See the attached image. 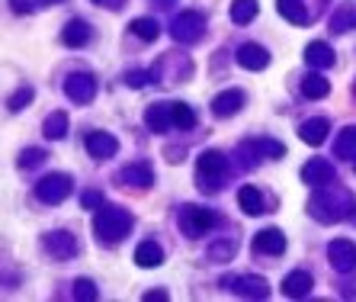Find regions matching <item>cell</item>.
Masks as SVG:
<instances>
[{"instance_id":"obj_1","label":"cell","mask_w":356,"mask_h":302,"mask_svg":"<svg viewBox=\"0 0 356 302\" xmlns=\"http://www.w3.org/2000/svg\"><path fill=\"white\" fill-rule=\"evenodd\" d=\"M356 209L353 196L347 190H340V186L327 184V186H315V196L308 200V216L315 218V222H324V225H331V222H343L350 218Z\"/></svg>"},{"instance_id":"obj_2","label":"cell","mask_w":356,"mask_h":302,"mask_svg":"<svg viewBox=\"0 0 356 302\" xmlns=\"http://www.w3.org/2000/svg\"><path fill=\"white\" fill-rule=\"evenodd\" d=\"M135 218L129 209L122 206H106V209H99L97 218H93V235H97L99 244H119L129 232H132Z\"/></svg>"},{"instance_id":"obj_3","label":"cell","mask_w":356,"mask_h":302,"mask_svg":"<svg viewBox=\"0 0 356 302\" xmlns=\"http://www.w3.org/2000/svg\"><path fill=\"white\" fill-rule=\"evenodd\" d=\"M228 177V158L222 151H202L196 161V186L202 193H218Z\"/></svg>"},{"instance_id":"obj_4","label":"cell","mask_w":356,"mask_h":302,"mask_svg":"<svg viewBox=\"0 0 356 302\" xmlns=\"http://www.w3.org/2000/svg\"><path fill=\"white\" fill-rule=\"evenodd\" d=\"M170 35L183 45L199 42V39L206 35V17L196 13V10H183V13L174 17V23H170Z\"/></svg>"},{"instance_id":"obj_5","label":"cell","mask_w":356,"mask_h":302,"mask_svg":"<svg viewBox=\"0 0 356 302\" xmlns=\"http://www.w3.org/2000/svg\"><path fill=\"white\" fill-rule=\"evenodd\" d=\"M218 225V216L212 209H202V206H183L180 209V228L186 238H202L209 228Z\"/></svg>"},{"instance_id":"obj_6","label":"cell","mask_w":356,"mask_h":302,"mask_svg":"<svg viewBox=\"0 0 356 302\" xmlns=\"http://www.w3.org/2000/svg\"><path fill=\"white\" fill-rule=\"evenodd\" d=\"M71 190H74V180H71L67 174H49L35 184V196H39L42 202H49V206L65 202L67 196H71Z\"/></svg>"},{"instance_id":"obj_7","label":"cell","mask_w":356,"mask_h":302,"mask_svg":"<svg viewBox=\"0 0 356 302\" xmlns=\"http://www.w3.org/2000/svg\"><path fill=\"white\" fill-rule=\"evenodd\" d=\"M65 97L77 106H87L97 97V77L90 71H74V74L65 77Z\"/></svg>"},{"instance_id":"obj_8","label":"cell","mask_w":356,"mask_h":302,"mask_svg":"<svg viewBox=\"0 0 356 302\" xmlns=\"http://www.w3.org/2000/svg\"><path fill=\"white\" fill-rule=\"evenodd\" d=\"M222 286L232 289V293L244 296V299H266L270 296V283L264 277H250V273H232V277H222Z\"/></svg>"},{"instance_id":"obj_9","label":"cell","mask_w":356,"mask_h":302,"mask_svg":"<svg viewBox=\"0 0 356 302\" xmlns=\"http://www.w3.org/2000/svg\"><path fill=\"white\" fill-rule=\"evenodd\" d=\"M327 260H331V267L337 273H350L356 270V244L350 238H334L327 244Z\"/></svg>"},{"instance_id":"obj_10","label":"cell","mask_w":356,"mask_h":302,"mask_svg":"<svg viewBox=\"0 0 356 302\" xmlns=\"http://www.w3.org/2000/svg\"><path fill=\"white\" fill-rule=\"evenodd\" d=\"M116 180L122 186H132V190H145V186L154 184V170H151L148 161H129L116 174Z\"/></svg>"},{"instance_id":"obj_11","label":"cell","mask_w":356,"mask_h":302,"mask_svg":"<svg viewBox=\"0 0 356 302\" xmlns=\"http://www.w3.org/2000/svg\"><path fill=\"white\" fill-rule=\"evenodd\" d=\"M241 154H248L244 164H250V158H282L286 154V145L282 142H273V138H248V142H241Z\"/></svg>"},{"instance_id":"obj_12","label":"cell","mask_w":356,"mask_h":302,"mask_svg":"<svg viewBox=\"0 0 356 302\" xmlns=\"http://www.w3.org/2000/svg\"><path fill=\"white\" fill-rule=\"evenodd\" d=\"M302 180H305L308 186H327L337 180V170H334V164L327 158H312L302 168Z\"/></svg>"},{"instance_id":"obj_13","label":"cell","mask_w":356,"mask_h":302,"mask_svg":"<svg viewBox=\"0 0 356 302\" xmlns=\"http://www.w3.org/2000/svg\"><path fill=\"white\" fill-rule=\"evenodd\" d=\"M83 148H87L90 158L106 161V158H116L119 142H116V135H109V132H90L83 138Z\"/></svg>"},{"instance_id":"obj_14","label":"cell","mask_w":356,"mask_h":302,"mask_svg":"<svg viewBox=\"0 0 356 302\" xmlns=\"http://www.w3.org/2000/svg\"><path fill=\"white\" fill-rule=\"evenodd\" d=\"M42 244H45V251L55 260H67L77 254V238L71 235V232H49Z\"/></svg>"},{"instance_id":"obj_15","label":"cell","mask_w":356,"mask_h":302,"mask_svg":"<svg viewBox=\"0 0 356 302\" xmlns=\"http://www.w3.org/2000/svg\"><path fill=\"white\" fill-rule=\"evenodd\" d=\"M248 103V97H244V90H222L212 100V116H218V119H228V116H238L241 113V106Z\"/></svg>"},{"instance_id":"obj_16","label":"cell","mask_w":356,"mask_h":302,"mask_svg":"<svg viewBox=\"0 0 356 302\" xmlns=\"http://www.w3.org/2000/svg\"><path fill=\"white\" fill-rule=\"evenodd\" d=\"M90 39H93V29L87 19H67L65 29H61V42H65L67 49H83Z\"/></svg>"},{"instance_id":"obj_17","label":"cell","mask_w":356,"mask_h":302,"mask_svg":"<svg viewBox=\"0 0 356 302\" xmlns=\"http://www.w3.org/2000/svg\"><path fill=\"white\" fill-rule=\"evenodd\" d=\"M238 65L244 67V71H264V67L270 65V51L257 42H244L238 49Z\"/></svg>"},{"instance_id":"obj_18","label":"cell","mask_w":356,"mask_h":302,"mask_svg":"<svg viewBox=\"0 0 356 302\" xmlns=\"http://www.w3.org/2000/svg\"><path fill=\"white\" fill-rule=\"evenodd\" d=\"M254 251L276 257V254L286 251V235H282L280 228H264V232H257V235H254Z\"/></svg>"},{"instance_id":"obj_19","label":"cell","mask_w":356,"mask_h":302,"mask_svg":"<svg viewBox=\"0 0 356 302\" xmlns=\"http://www.w3.org/2000/svg\"><path fill=\"white\" fill-rule=\"evenodd\" d=\"M327 132H331V122H327L324 116L305 119V122L298 126V138H302L305 145H315V148H318V145L327 142Z\"/></svg>"},{"instance_id":"obj_20","label":"cell","mask_w":356,"mask_h":302,"mask_svg":"<svg viewBox=\"0 0 356 302\" xmlns=\"http://www.w3.org/2000/svg\"><path fill=\"white\" fill-rule=\"evenodd\" d=\"M145 126H148L151 132L164 135L167 129L174 126V116H170V103H151V106L145 109Z\"/></svg>"},{"instance_id":"obj_21","label":"cell","mask_w":356,"mask_h":302,"mask_svg":"<svg viewBox=\"0 0 356 302\" xmlns=\"http://www.w3.org/2000/svg\"><path fill=\"white\" fill-rule=\"evenodd\" d=\"M312 286H315L312 273H305V270H292L289 277L282 280V293L289 296V299H305V296L312 293Z\"/></svg>"},{"instance_id":"obj_22","label":"cell","mask_w":356,"mask_h":302,"mask_svg":"<svg viewBox=\"0 0 356 302\" xmlns=\"http://www.w3.org/2000/svg\"><path fill=\"white\" fill-rule=\"evenodd\" d=\"M238 206L248 216H264V212H270V206L264 202V193H260L257 186H241L238 190Z\"/></svg>"},{"instance_id":"obj_23","label":"cell","mask_w":356,"mask_h":302,"mask_svg":"<svg viewBox=\"0 0 356 302\" xmlns=\"http://www.w3.org/2000/svg\"><path fill=\"white\" fill-rule=\"evenodd\" d=\"M135 264H138V267H161V264H164V248H161L158 241H141L138 248H135Z\"/></svg>"},{"instance_id":"obj_24","label":"cell","mask_w":356,"mask_h":302,"mask_svg":"<svg viewBox=\"0 0 356 302\" xmlns=\"http://www.w3.org/2000/svg\"><path fill=\"white\" fill-rule=\"evenodd\" d=\"M305 61L315 67V71H324V67L334 65V49L327 42H308L305 45Z\"/></svg>"},{"instance_id":"obj_25","label":"cell","mask_w":356,"mask_h":302,"mask_svg":"<svg viewBox=\"0 0 356 302\" xmlns=\"http://www.w3.org/2000/svg\"><path fill=\"white\" fill-rule=\"evenodd\" d=\"M334 154L343 161H356V126H347L337 132V138H334Z\"/></svg>"},{"instance_id":"obj_26","label":"cell","mask_w":356,"mask_h":302,"mask_svg":"<svg viewBox=\"0 0 356 302\" xmlns=\"http://www.w3.org/2000/svg\"><path fill=\"white\" fill-rule=\"evenodd\" d=\"M302 93H305L308 100H324V97L331 93V81L324 74H318V71H312V74H305V81H302Z\"/></svg>"},{"instance_id":"obj_27","label":"cell","mask_w":356,"mask_h":302,"mask_svg":"<svg viewBox=\"0 0 356 302\" xmlns=\"http://www.w3.org/2000/svg\"><path fill=\"white\" fill-rule=\"evenodd\" d=\"M276 10H280V17H286L289 23H296V26H305L308 19H312L302 0H276Z\"/></svg>"},{"instance_id":"obj_28","label":"cell","mask_w":356,"mask_h":302,"mask_svg":"<svg viewBox=\"0 0 356 302\" xmlns=\"http://www.w3.org/2000/svg\"><path fill=\"white\" fill-rule=\"evenodd\" d=\"M42 135L45 138H51V142H58V138H65L67 135V113H49V119L42 122Z\"/></svg>"},{"instance_id":"obj_29","label":"cell","mask_w":356,"mask_h":302,"mask_svg":"<svg viewBox=\"0 0 356 302\" xmlns=\"http://www.w3.org/2000/svg\"><path fill=\"white\" fill-rule=\"evenodd\" d=\"M132 35L135 39H141V42H154L161 35V26H158V19H151V17H138V19H132Z\"/></svg>"},{"instance_id":"obj_30","label":"cell","mask_w":356,"mask_h":302,"mask_svg":"<svg viewBox=\"0 0 356 302\" xmlns=\"http://www.w3.org/2000/svg\"><path fill=\"white\" fill-rule=\"evenodd\" d=\"M257 13H260L257 0H234V3H232V23H238V26L254 23V17H257Z\"/></svg>"},{"instance_id":"obj_31","label":"cell","mask_w":356,"mask_h":302,"mask_svg":"<svg viewBox=\"0 0 356 302\" xmlns=\"http://www.w3.org/2000/svg\"><path fill=\"white\" fill-rule=\"evenodd\" d=\"M356 23V10L350 7V3H343V7H337L331 13V29L334 33H347V29H353Z\"/></svg>"},{"instance_id":"obj_32","label":"cell","mask_w":356,"mask_h":302,"mask_svg":"<svg viewBox=\"0 0 356 302\" xmlns=\"http://www.w3.org/2000/svg\"><path fill=\"white\" fill-rule=\"evenodd\" d=\"M170 116H174L177 129H193L196 126V113H193L186 103H170Z\"/></svg>"},{"instance_id":"obj_33","label":"cell","mask_w":356,"mask_h":302,"mask_svg":"<svg viewBox=\"0 0 356 302\" xmlns=\"http://www.w3.org/2000/svg\"><path fill=\"white\" fill-rule=\"evenodd\" d=\"M71 296H74V299H81V302H93L99 296V289H97V283H93V280L81 277V280H74V286H71Z\"/></svg>"},{"instance_id":"obj_34","label":"cell","mask_w":356,"mask_h":302,"mask_svg":"<svg viewBox=\"0 0 356 302\" xmlns=\"http://www.w3.org/2000/svg\"><path fill=\"white\" fill-rule=\"evenodd\" d=\"M234 251H238L234 238H218V241L209 248V260H232Z\"/></svg>"},{"instance_id":"obj_35","label":"cell","mask_w":356,"mask_h":302,"mask_svg":"<svg viewBox=\"0 0 356 302\" xmlns=\"http://www.w3.org/2000/svg\"><path fill=\"white\" fill-rule=\"evenodd\" d=\"M33 97H35V90L33 87H19L17 93H13V97H10V113H19V109H26L29 106V103H33Z\"/></svg>"},{"instance_id":"obj_36","label":"cell","mask_w":356,"mask_h":302,"mask_svg":"<svg viewBox=\"0 0 356 302\" xmlns=\"http://www.w3.org/2000/svg\"><path fill=\"white\" fill-rule=\"evenodd\" d=\"M49 158L42 148H23V154H19V168L23 170H33V168H39L42 161Z\"/></svg>"},{"instance_id":"obj_37","label":"cell","mask_w":356,"mask_h":302,"mask_svg":"<svg viewBox=\"0 0 356 302\" xmlns=\"http://www.w3.org/2000/svg\"><path fill=\"white\" fill-rule=\"evenodd\" d=\"M122 81H125L129 87H135V90H138V87L151 84V81H154V74H151V71H129V74H125Z\"/></svg>"},{"instance_id":"obj_38","label":"cell","mask_w":356,"mask_h":302,"mask_svg":"<svg viewBox=\"0 0 356 302\" xmlns=\"http://www.w3.org/2000/svg\"><path fill=\"white\" fill-rule=\"evenodd\" d=\"M99 202H103V193H99V190H87V193L81 196L83 209H99Z\"/></svg>"},{"instance_id":"obj_39","label":"cell","mask_w":356,"mask_h":302,"mask_svg":"<svg viewBox=\"0 0 356 302\" xmlns=\"http://www.w3.org/2000/svg\"><path fill=\"white\" fill-rule=\"evenodd\" d=\"M141 299H145V302H167L170 296H167V289H151V293H145Z\"/></svg>"},{"instance_id":"obj_40","label":"cell","mask_w":356,"mask_h":302,"mask_svg":"<svg viewBox=\"0 0 356 302\" xmlns=\"http://www.w3.org/2000/svg\"><path fill=\"white\" fill-rule=\"evenodd\" d=\"M10 7H13V13H29V3H26V0H10Z\"/></svg>"},{"instance_id":"obj_41","label":"cell","mask_w":356,"mask_h":302,"mask_svg":"<svg viewBox=\"0 0 356 302\" xmlns=\"http://www.w3.org/2000/svg\"><path fill=\"white\" fill-rule=\"evenodd\" d=\"M39 3H45V7H55V3H65V0H39Z\"/></svg>"},{"instance_id":"obj_42","label":"cell","mask_w":356,"mask_h":302,"mask_svg":"<svg viewBox=\"0 0 356 302\" xmlns=\"http://www.w3.org/2000/svg\"><path fill=\"white\" fill-rule=\"evenodd\" d=\"M93 3H106V0H93Z\"/></svg>"},{"instance_id":"obj_43","label":"cell","mask_w":356,"mask_h":302,"mask_svg":"<svg viewBox=\"0 0 356 302\" xmlns=\"http://www.w3.org/2000/svg\"><path fill=\"white\" fill-rule=\"evenodd\" d=\"M353 93H356V84H353Z\"/></svg>"}]
</instances>
